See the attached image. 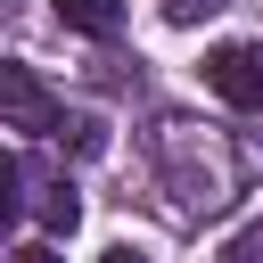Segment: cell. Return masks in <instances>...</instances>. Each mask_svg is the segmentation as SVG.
Instances as JSON below:
<instances>
[{
    "label": "cell",
    "mask_w": 263,
    "mask_h": 263,
    "mask_svg": "<svg viewBox=\"0 0 263 263\" xmlns=\"http://www.w3.org/2000/svg\"><path fill=\"white\" fill-rule=\"evenodd\" d=\"M58 140H66V156H82V164H90V156H107V123H99V115H66V123H58Z\"/></svg>",
    "instance_id": "obj_6"
},
{
    "label": "cell",
    "mask_w": 263,
    "mask_h": 263,
    "mask_svg": "<svg viewBox=\"0 0 263 263\" xmlns=\"http://www.w3.org/2000/svg\"><path fill=\"white\" fill-rule=\"evenodd\" d=\"M0 115H8L16 140H58V123H66V107L41 90L33 66H0Z\"/></svg>",
    "instance_id": "obj_3"
},
{
    "label": "cell",
    "mask_w": 263,
    "mask_h": 263,
    "mask_svg": "<svg viewBox=\"0 0 263 263\" xmlns=\"http://www.w3.org/2000/svg\"><path fill=\"white\" fill-rule=\"evenodd\" d=\"M156 173H164V197L189 222H214L238 197V148L214 123H189V115H164L156 123Z\"/></svg>",
    "instance_id": "obj_1"
},
{
    "label": "cell",
    "mask_w": 263,
    "mask_h": 263,
    "mask_svg": "<svg viewBox=\"0 0 263 263\" xmlns=\"http://www.w3.org/2000/svg\"><path fill=\"white\" fill-rule=\"evenodd\" d=\"M8 263H66V255H58V247H41V238H25V247H16Z\"/></svg>",
    "instance_id": "obj_9"
},
{
    "label": "cell",
    "mask_w": 263,
    "mask_h": 263,
    "mask_svg": "<svg viewBox=\"0 0 263 263\" xmlns=\"http://www.w3.org/2000/svg\"><path fill=\"white\" fill-rule=\"evenodd\" d=\"M74 33H90V41H115L123 33V0H49Z\"/></svg>",
    "instance_id": "obj_5"
},
{
    "label": "cell",
    "mask_w": 263,
    "mask_h": 263,
    "mask_svg": "<svg viewBox=\"0 0 263 263\" xmlns=\"http://www.w3.org/2000/svg\"><path fill=\"white\" fill-rule=\"evenodd\" d=\"M25 181H33V164H25ZM25 205H33V214H41V230H58V238H66L74 222H82V189H74L66 173H41Z\"/></svg>",
    "instance_id": "obj_4"
},
{
    "label": "cell",
    "mask_w": 263,
    "mask_h": 263,
    "mask_svg": "<svg viewBox=\"0 0 263 263\" xmlns=\"http://www.w3.org/2000/svg\"><path fill=\"white\" fill-rule=\"evenodd\" d=\"M197 74H205V90H214V99H230V107L263 115V49H255V41H214V49L197 58Z\"/></svg>",
    "instance_id": "obj_2"
},
{
    "label": "cell",
    "mask_w": 263,
    "mask_h": 263,
    "mask_svg": "<svg viewBox=\"0 0 263 263\" xmlns=\"http://www.w3.org/2000/svg\"><path fill=\"white\" fill-rule=\"evenodd\" d=\"M214 8H222V0H164V16H173V25H197V16H214Z\"/></svg>",
    "instance_id": "obj_8"
},
{
    "label": "cell",
    "mask_w": 263,
    "mask_h": 263,
    "mask_svg": "<svg viewBox=\"0 0 263 263\" xmlns=\"http://www.w3.org/2000/svg\"><path fill=\"white\" fill-rule=\"evenodd\" d=\"M99 263H148V255H140V247H107Z\"/></svg>",
    "instance_id": "obj_10"
},
{
    "label": "cell",
    "mask_w": 263,
    "mask_h": 263,
    "mask_svg": "<svg viewBox=\"0 0 263 263\" xmlns=\"http://www.w3.org/2000/svg\"><path fill=\"white\" fill-rule=\"evenodd\" d=\"M214 263H263V222H247V230H230V247H222Z\"/></svg>",
    "instance_id": "obj_7"
}]
</instances>
